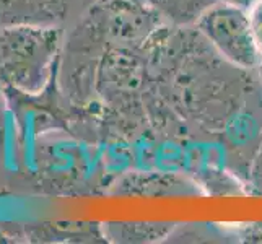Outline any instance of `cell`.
I'll return each mask as SVG.
<instances>
[{"instance_id": "1", "label": "cell", "mask_w": 262, "mask_h": 244, "mask_svg": "<svg viewBox=\"0 0 262 244\" xmlns=\"http://www.w3.org/2000/svg\"><path fill=\"white\" fill-rule=\"evenodd\" d=\"M64 46L62 28H0V86L25 96L48 88Z\"/></svg>"}, {"instance_id": "2", "label": "cell", "mask_w": 262, "mask_h": 244, "mask_svg": "<svg viewBox=\"0 0 262 244\" xmlns=\"http://www.w3.org/2000/svg\"><path fill=\"white\" fill-rule=\"evenodd\" d=\"M151 80L147 54L142 48L116 46L103 52L95 67L93 92L104 107L117 114L132 111V106L147 92Z\"/></svg>"}, {"instance_id": "3", "label": "cell", "mask_w": 262, "mask_h": 244, "mask_svg": "<svg viewBox=\"0 0 262 244\" xmlns=\"http://www.w3.org/2000/svg\"><path fill=\"white\" fill-rule=\"evenodd\" d=\"M194 26L230 64L246 72L257 69L262 56L252 38L245 8L220 2L207 10Z\"/></svg>"}, {"instance_id": "4", "label": "cell", "mask_w": 262, "mask_h": 244, "mask_svg": "<svg viewBox=\"0 0 262 244\" xmlns=\"http://www.w3.org/2000/svg\"><path fill=\"white\" fill-rule=\"evenodd\" d=\"M80 0H0V28H62Z\"/></svg>"}, {"instance_id": "5", "label": "cell", "mask_w": 262, "mask_h": 244, "mask_svg": "<svg viewBox=\"0 0 262 244\" xmlns=\"http://www.w3.org/2000/svg\"><path fill=\"white\" fill-rule=\"evenodd\" d=\"M220 2L222 0H145L161 21L176 28L194 26L207 10Z\"/></svg>"}, {"instance_id": "6", "label": "cell", "mask_w": 262, "mask_h": 244, "mask_svg": "<svg viewBox=\"0 0 262 244\" xmlns=\"http://www.w3.org/2000/svg\"><path fill=\"white\" fill-rule=\"evenodd\" d=\"M174 223H106L103 233L106 241L113 242H158L165 241L174 231Z\"/></svg>"}, {"instance_id": "7", "label": "cell", "mask_w": 262, "mask_h": 244, "mask_svg": "<svg viewBox=\"0 0 262 244\" xmlns=\"http://www.w3.org/2000/svg\"><path fill=\"white\" fill-rule=\"evenodd\" d=\"M246 12L252 38H254V42L262 56V0H256Z\"/></svg>"}, {"instance_id": "8", "label": "cell", "mask_w": 262, "mask_h": 244, "mask_svg": "<svg viewBox=\"0 0 262 244\" xmlns=\"http://www.w3.org/2000/svg\"><path fill=\"white\" fill-rule=\"evenodd\" d=\"M252 183H254V187H257V191L262 194V145L260 153L256 160V166L252 169Z\"/></svg>"}, {"instance_id": "9", "label": "cell", "mask_w": 262, "mask_h": 244, "mask_svg": "<svg viewBox=\"0 0 262 244\" xmlns=\"http://www.w3.org/2000/svg\"><path fill=\"white\" fill-rule=\"evenodd\" d=\"M222 2L225 4H230V5H234V7H239V8H245V10H248V8L256 2V0H222Z\"/></svg>"}, {"instance_id": "10", "label": "cell", "mask_w": 262, "mask_h": 244, "mask_svg": "<svg viewBox=\"0 0 262 244\" xmlns=\"http://www.w3.org/2000/svg\"><path fill=\"white\" fill-rule=\"evenodd\" d=\"M257 75H259V78H260V81H262V59H260V62H259V65H257Z\"/></svg>"}, {"instance_id": "11", "label": "cell", "mask_w": 262, "mask_h": 244, "mask_svg": "<svg viewBox=\"0 0 262 244\" xmlns=\"http://www.w3.org/2000/svg\"><path fill=\"white\" fill-rule=\"evenodd\" d=\"M2 117H4V101H2V96H0V119H2Z\"/></svg>"}, {"instance_id": "12", "label": "cell", "mask_w": 262, "mask_h": 244, "mask_svg": "<svg viewBox=\"0 0 262 244\" xmlns=\"http://www.w3.org/2000/svg\"><path fill=\"white\" fill-rule=\"evenodd\" d=\"M83 4H86V5H93L95 2H98V0H82Z\"/></svg>"}, {"instance_id": "13", "label": "cell", "mask_w": 262, "mask_h": 244, "mask_svg": "<svg viewBox=\"0 0 262 244\" xmlns=\"http://www.w3.org/2000/svg\"><path fill=\"white\" fill-rule=\"evenodd\" d=\"M130 2H139V4H145V0H130Z\"/></svg>"}]
</instances>
